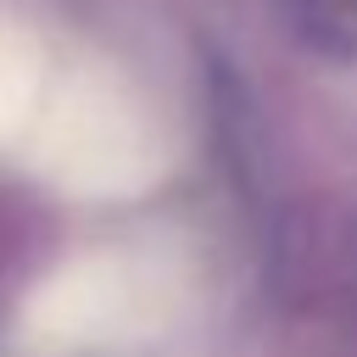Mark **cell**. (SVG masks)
Returning <instances> with one entry per match:
<instances>
[{
	"label": "cell",
	"mask_w": 357,
	"mask_h": 357,
	"mask_svg": "<svg viewBox=\"0 0 357 357\" xmlns=\"http://www.w3.org/2000/svg\"><path fill=\"white\" fill-rule=\"evenodd\" d=\"M167 162H173L167 123L123 73L106 67L73 73L33 128V167L61 195L123 201L151 190L167 173Z\"/></svg>",
	"instance_id": "obj_1"
},
{
	"label": "cell",
	"mask_w": 357,
	"mask_h": 357,
	"mask_svg": "<svg viewBox=\"0 0 357 357\" xmlns=\"http://www.w3.org/2000/svg\"><path fill=\"white\" fill-rule=\"evenodd\" d=\"M184 279L162 257L95 251L56 268L22 307V335L45 351H106L173 324Z\"/></svg>",
	"instance_id": "obj_2"
},
{
	"label": "cell",
	"mask_w": 357,
	"mask_h": 357,
	"mask_svg": "<svg viewBox=\"0 0 357 357\" xmlns=\"http://www.w3.org/2000/svg\"><path fill=\"white\" fill-rule=\"evenodd\" d=\"M33 100H39V45L0 22V145L33 117Z\"/></svg>",
	"instance_id": "obj_3"
}]
</instances>
